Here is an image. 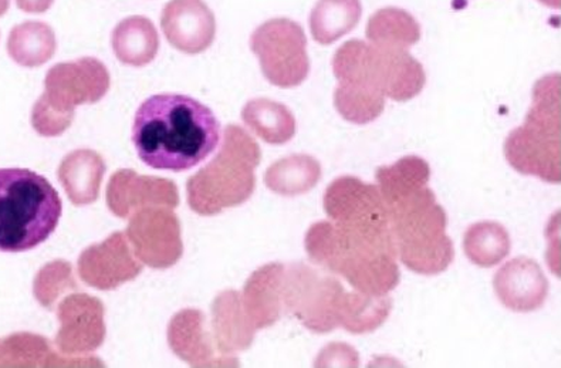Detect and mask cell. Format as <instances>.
Instances as JSON below:
<instances>
[{"label":"cell","mask_w":561,"mask_h":368,"mask_svg":"<svg viewBox=\"0 0 561 368\" xmlns=\"http://www.w3.org/2000/svg\"><path fill=\"white\" fill-rule=\"evenodd\" d=\"M112 45L115 57L133 67L150 65L160 50V36L148 18L129 16L113 31Z\"/></svg>","instance_id":"cell-23"},{"label":"cell","mask_w":561,"mask_h":368,"mask_svg":"<svg viewBox=\"0 0 561 368\" xmlns=\"http://www.w3.org/2000/svg\"><path fill=\"white\" fill-rule=\"evenodd\" d=\"M77 288L79 285H77L70 263L55 261L47 263L38 271L35 284H33V294L43 308L53 310L61 295L66 291L77 290Z\"/></svg>","instance_id":"cell-33"},{"label":"cell","mask_w":561,"mask_h":368,"mask_svg":"<svg viewBox=\"0 0 561 368\" xmlns=\"http://www.w3.org/2000/svg\"><path fill=\"white\" fill-rule=\"evenodd\" d=\"M333 73L339 81L371 85L383 97L410 102L425 88L424 67L407 49L348 41L333 57Z\"/></svg>","instance_id":"cell-6"},{"label":"cell","mask_w":561,"mask_h":368,"mask_svg":"<svg viewBox=\"0 0 561 368\" xmlns=\"http://www.w3.org/2000/svg\"><path fill=\"white\" fill-rule=\"evenodd\" d=\"M493 288L501 303L517 313L539 310L549 295V281L539 263L525 256L503 265L493 279Z\"/></svg>","instance_id":"cell-17"},{"label":"cell","mask_w":561,"mask_h":368,"mask_svg":"<svg viewBox=\"0 0 561 368\" xmlns=\"http://www.w3.org/2000/svg\"><path fill=\"white\" fill-rule=\"evenodd\" d=\"M283 275L285 265L268 263L259 267L244 284L242 303L256 330L279 322L283 312Z\"/></svg>","instance_id":"cell-18"},{"label":"cell","mask_w":561,"mask_h":368,"mask_svg":"<svg viewBox=\"0 0 561 368\" xmlns=\"http://www.w3.org/2000/svg\"><path fill=\"white\" fill-rule=\"evenodd\" d=\"M510 232L501 223L472 225L463 237V251L473 265L493 267L505 261L511 253Z\"/></svg>","instance_id":"cell-31"},{"label":"cell","mask_w":561,"mask_h":368,"mask_svg":"<svg viewBox=\"0 0 561 368\" xmlns=\"http://www.w3.org/2000/svg\"><path fill=\"white\" fill-rule=\"evenodd\" d=\"M367 39L371 45L409 49L421 39V26L404 9L383 8L367 23Z\"/></svg>","instance_id":"cell-30"},{"label":"cell","mask_w":561,"mask_h":368,"mask_svg":"<svg viewBox=\"0 0 561 368\" xmlns=\"http://www.w3.org/2000/svg\"><path fill=\"white\" fill-rule=\"evenodd\" d=\"M505 157L512 169L545 183H561L560 74L537 81L534 105L524 126L507 136Z\"/></svg>","instance_id":"cell-5"},{"label":"cell","mask_w":561,"mask_h":368,"mask_svg":"<svg viewBox=\"0 0 561 368\" xmlns=\"http://www.w3.org/2000/svg\"><path fill=\"white\" fill-rule=\"evenodd\" d=\"M161 28L176 50L199 55L217 36V19L204 0H170L162 9Z\"/></svg>","instance_id":"cell-14"},{"label":"cell","mask_w":561,"mask_h":368,"mask_svg":"<svg viewBox=\"0 0 561 368\" xmlns=\"http://www.w3.org/2000/svg\"><path fill=\"white\" fill-rule=\"evenodd\" d=\"M320 180V162L306 154L282 158L268 166L265 174L267 188L283 197H297L309 193Z\"/></svg>","instance_id":"cell-29"},{"label":"cell","mask_w":561,"mask_h":368,"mask_svg":"<svg viewBox=\"0 0 561 368\" xmlns=\"http://www.w3.org/2000/svg\"><path fill=\"white\" fill-rule=\"evenodd\" d=\"M323 205L330 221L335 223L348 227L390 225L378 186L364 183L356 176L334 180L325 189Z\"/></svg>","instance_id":"cell-13"},{"label":"cell","mask_w":561,"mask_h":368,"mask_svg":"<svg viewBox=\"0 0 561 368\" xmlns=\"http://www.w3.org/2000/svg\"><path fill=\"white\" fill-rule=\"evenodd\" d=\"M333 274L343 276L357 291L373 296L390 294L401 280L397 256L390 253L345 257L335 266Z\"/></svg>","instance_id":"cell-21"},{"label":"cell","mask_w":561,"mask_h":368,"mask_svg":"<svg viewBox=\"0 0 561 368\" xmlns=\"http://www.w3.org/2000/svg\"><path fill=\"white\" fill-rule=\"evenodd\" d=\"M334 105L344 119L358 126L373 123L386 108V97L378 90L356 81H339Z\"/></svg>","instance_id":"cell-32"},{"label":"cell","mask_w":561,"mask_h":368,"mask_svg":"<svg viewBox=\"0 0 561 368\" xmlns=\"http://www.w3.org/2000/svg\"><path fill=\"white\" fill-rule=\"evenodd\" d=\"M21 11L33 14H41L49 11L55 0H14Z\"/></svg>","instance_id":"cell-36"},{"label":"cell","mask_w":561,"mask_h":368,"mask_svg":"<svg viewBox=\"0 0 561 368\" xmlns=\"http://www.w3.org/2000/svg\"><path fill=\"white\" fill-rule=\"evenodd\" d=\"M344 291L334 276L306 263L285 266L283 310L310 332L325 334L339 327L337 310Z\"/></svg>","instance_id":"cell-7"},{"label":"cell","mask_w":561,"mask_h":368,"mask_svg":"<svg viewBox=\"0 0 561 368\" xmlns=\"http://www.w3.org/2000/svg\"><path fill=\"white\" fill-rule=\"evenodd\" d=\"M168 207H146L133 214L126 237L137 260L153 269L174 266L184 253L179 217Z\"/></svg>","instance_id":"cell-9"},{"label":"cell","mask_w":561,"mask_h":368,"mask_svg":"<svg viewBox=\"0 0 561 368\" xmlns=\"http://www.w3.org/2000/svg\"><path fill=\"white\" fill-rule=\"evenodd\" d=\"M392 312V299L388 295L373 296L362 291H344L340 299L339 326L352 334H367L380 329Z\"/></svg>","instance_id":"cell-26"},{"label":"cell","mask_w":561,"mask_h":368,"mask_svg":"<svg viewBox=\"0 0 561 368\" xmlns=\"http://www.w3.org/2000/svg\"><path fill=\"white\" fill-rule=\"evenodd\" d=\"M179 204V188L171 180L118 170L108 181L107 207L118 218H129L138 209L152 205L174 209Z\"/></svg>","instance_id":"cell-15"},{"label":"cell","mask_w":561,"mask_h":368,"mask_svg":"<svg viewBox=\"0 0 561 368\" xmlns=\"http://www.w3.org/2000/svg\"><path fill=\"white\" fill-rule=\"evenodd\" d=\"M398 256L419 275L443 274L454 262V243L445 233L448 217L436 204L434 191L426 188L388 207Z\"/></svg>","instance_id":"cell-4"},{"label":"cell","mask_w":561,"mask_h":368,"mask_svg":"<svg viewBox=\"0 0 561 368\" xmlns=\"http://www.w3.org/2000/svg\"><path fill=\"white\" fill-rule=\"evenodd\" d=\"M261 160L257 142L242 127L229 124L217 157L186 184L191 209L213 217L247 203L255 191V170Z\"/></svg>","instance_id":"cell-3"},{"label":"cell","mask_w":561,"mask_h":368,"mask_svg":"<svg viewBox=\"0 0 561 368\" xmlns=\"http://www.w3.org/2000/svg\"><path fill=\"white\" fill-rule=\"evenodd\" d=\"M56 49L55 31L45 22H23L9 33L8 53L19 66L41 67L55 56Z\"/></svg>","instance_id":"cell-27"},{"label":"cell","mask_w":561,"mask_h":368,"mask_svg":"<svg viewBox=\"0 0 561 368\" xmlns=\"http://www.w3.org/2000/svg\"><path fill=\"white\" fill-rule=\"evenodd\" d=\"M0 367H104V363L98 357H61L47 338L22 332L0 341Z\"/></svg>","instance_id":"cell-20"},{"label":"cell","mask_w":561,"mask_h":368,"mask_svg":"<svg viewBox=\"0 0 561 368\" xmlns=\"http://www.w3.org/2000/svg\"><path fill=\"white\" fill-rule=\"evenodd\" d=\"M251 49L263 76L276 88H297L310 73L304 27L290 19H271L259 26L251 36Z\"/></svg>","instance_id":"cell-8"},{"label":"cell","mask_w":561,"mask_h":368,"mask_svg":"<svg viewBox=\"0 0 561 368\" xmlns=\"http://www.w3.org/2000/svg\"><path fill=\"white\" fill-rule=\"evenodd\" d=\"M64 204L35 171L0 170V252H26L47 241L59 225Z\"/></svg>","instance_id":"cell-2"},{"label":"cell","mask_w":561,"mask_h":368,"mask_svg":"<svg viewBox=\"0 0 561 368\" xmlns=\"http://www.w3.org/2000/svg\"><path fill=\"white\" fill-rule=\"evenodd\" d=\"M359 357L356 348L345 343L329 344L316 358L314 367H358Z\"/></svg>","instance_id":"cell-35"},{"label":"cell","mask_w":561,"mask_h":368,"mask_svg":"<svg viewBox=\"0 0 561 368\" xmlns=\"http://www.w3.org/2000/svg\"><path fill=\"white\" fill-rule=\"evenodd\" d=\"M539 2L546 4V7L560 9V0H539Z\"/></svg>","instance_id":"cell-38"},{"label":"cell","mask_w":561,"mask_h":368,"mask_svg":"<svg viewBox=\"0 0 561 368\" xmlns=\"http://www.w3.org/2000/svg\"><path fill=\"white\" fill-rule=\"evenodd\" d=\"M219 140L217 116L190 95H151L134 117L133 145L144 164L153 170L194 169L217 150Z\"/></svg>","instance_id":"cell-1"},{"label":"cell","mask_w":561,"mask_h":368,"mask_svg":"<svg viewBox=\"0 0 561 368\" xmlns=\"http://www.w3.org/2000/svg\"><path fill=\"white\" fill-rule=\"evenodd\" d=\"M81 280L99 290H114L136 279L141 262L133 255L126 233L114 232L102 243L83 251L77 263Z\"/></svg>","instance_id":"cell-12"},{"label":"cell","mask_w":561,"mask_h":368,"mask_svg":"<svg viewBox=\"0 0 561 368\" xmlns=\"http://www.w3.org/2000/svg\"><path fill=\"white\" fill-rule=\"evenodd\" d=\"M57 319L60 329L56 336V346L60 355H89L104 343V304L94 296H67L57 306Z\"/></svg>","instance_id":"cell-11"},{"label":"cell","mask_w":561,"mask_h":368,"mask_svg":"<svg viewBox=\"0 0 561 368\" xmlns=\"http://www.w3.org/2000/svg\"><path fill=\"white\" fill-rule=\"evenodd\" d=\"M214 341L220 355L248 350L255 341L256 329L243 308L237 290L219 294L213 304Z\"/></svg>","instance_id":"cell-19"},{"label":"cell","mask_w":561,"mask_h":368,"mask_svg":"<svg viewBox=\"0 0 561 368\" xmlns=\"http://www.w3.org/2000/svg\"><path fill=\"white\" fill-rule=\"evenodd\" d=\"M376 179L388 208L426 188L431 180V166L424 158L409 156L398 160L394 165L380 166Z\"/></svg>","instance_id":"cell-24"},{"label":"cell","mask_w":561,"mask_h":368,"mask_svg":"<svg viewBox=\"0 0 561 368\" xmlns=\"http://www.w3.org/2000/svg\"><path fill=\"white\" fill-rule=\"evenodd\" d=\"M168 343L175 356L192 367H239L237 358L220 355L201 310L176 313L168 327Z\"/></svg>","instance_id":"cell-16"},{"label":"cell","mask_w":561,"mask_h":368,"mask_svg":"<svg viewBox=\"0 0 561 368\" xmlns=\"http://www.w3.org/2000/svg\"><path fill=\"white\" fill-rule=\"evenodd\" d=\"M105 170V162L99 152L80 148L64 158L57 176L71 203L83 207L99 199Z\"/></svg>","instance_id":"cell-22"},{"label":"cell","mask_w":561,"mask_h":368,"mask_svg":"<svg viewBox=\"0 0 561 368\" xmlns=\"http://www.w3.org/2000/svg\"><path fill=\"white\" fill-rule=\"evenodd\" d=\"M75 116L57 112L45 99L38 97L32 110V126L42 137H59L73 124Z\"/></svg>","instance_id":"cell-34"},{"label":"cell","mask_w":561,"mask_h":368,"mask_svg":"<svg viewBox=\"0 0 561 368\" xmlns=\"http://www.w3.org/2000/svg\"><path fill=\"white\" fill-rule=\"evenodd\" d=\"M110 89L107 67L94 57L53 66L45 79V99L57 112L76 116V107L100 102Z\"/></svg>","instance_id":"cell-10"},{"label":"cell","mask_w":561,"mask_h":368,"mask_svg":"<svg viewBox=\"0 0 561 368\" xmlns=\"http://www.w3.org/2000/svg\"><path fill=\"white\" fill-rule=\"evenodd\" d=\"M242 119L267 145L282 146L296 134V118L285 104L268 99H253L244 104Z\"/></svg>","instance_id":"cell-25"},{"label":"cell","mask_w":561,"mask_h":368,"mask_svg":"<svg viewBox=\"0 0 561 368\" xmlns=\"http://www.w3.org/2000/svg\"><path fill=\"white\" fill-rule=\"evenodd\" d=\"M9 8H11V0H0V18L7 14Z\"/></svg>","instance_id":"cell-37"},{"label":"cell","mask_w":561,"mask_h":368,"mask_svg":"<svg viewBox=\"0 0 561 368\" xmlns=\"http://www.w3.org/2000/svg\"><path fill=\"white\" fill-rule=\"evenodd\" d=\"M362 14L359 0H319L310 14L311 36L320 45H333L356 28Z\"/></svg>","instance_id":"cell-28"}]
</instances>
